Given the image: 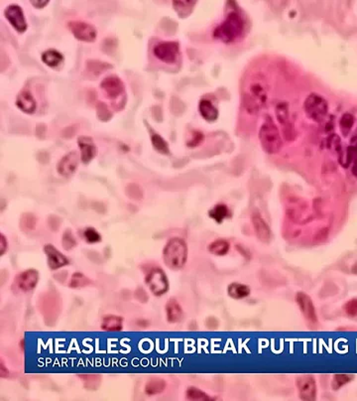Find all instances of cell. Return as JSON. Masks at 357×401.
Wrapping results in <instances>:
<instances>
[{
    "label": "cell",
    "mask_w": 357,
    "mask_h": 401,
    "mask_svg": "<svg viewBox=\"0 0 357 401\" xmlns=\"http://www.w3.org/2000/svg\"><path fill=\"white\" fill-rule=\"evenodd\" d=\"M243 32L244 21L242 17L236 12H231L224 21L214 29V37L225 44H230L238 40Z\"/></svg>",
    "instance_id": "6da1fadb"
},
{
    "label": "cell",
    "mask_w": 357,
    "mask_h": 401,
    "mask_svg": "<svg viewBox=\"0 0 357 401\" xmlns=\"http://www.w3.org/2000/svg\"><path fill=\"white\" fill-rule=\"evenodd\" d=\"M163 259L169 268L182 269L188 259V247L185 240L180 237L171 238L164 248Z\"/></svg>",
    "instance_id": "7a4b0ae2"
},
{
    "label": "cell",
    "mask_w": 357,
    "mask_h": 401,
    "mask_svg": "<svg viewBox=\"0 0 357 401\" xmlns=\"http://www.w3.org/2000/svg\"><path fill=\"white\" fill-rule=\"evenodd\" d=\"M259 139L263 150L268 154H276L282 148V138L278 127L270 117H267L260 127Z\"/></svg>",
    "instance_id": "3957f363"
},
{
    "label": "cell",
    "mask_w": 357,
    "mask_h": 401,
    "mask_svg": "<svg viewBox=\"0 0 357 401\" xmlns=\"http://www.w3.org/2000/svg\"><path fill=\"white\" fill-rule=\"evenodd\" d=\"M304 108L307 115L317 122H321L324 119L328 110L326 101L317 94H312L306 99Z\"/></svg>",
    "instance_id": "277c9868"
},
{
    "label": "cell",
    "mask_w": 357,
    "mask_h": 401,
    "mask_svg": "<svg viewBox=\"0 0 357 401\" xmlns=\"http://www.w3.org/2000/svg\"><path fill=\"white\" fill-rule=\"evenodd\" d=\"M154 56L165 64L173 65L177 63L180 55V47L177 42H161L153 49Z\"/></svg>",
    "instance_id": "5b68a950"
},
{
    "label": "cell",
    "mask_w": 357,
    "mask_h": 401,
    "mask_svg": "<svg viewBox=\"0 0 357 401\" xmlns=\"http://www.w3.org/2000/svg\"><path fill=\"white\" fill-rule=\"evenodd\" d=\"M68 27L75 39L82 42L93 43L98 37L97 28L84 21L71 20L68 23Z\"/></svg>",
    "instance_id": "8992f818"
},
{
    "label": "cell",
    "mask_w": 357,
    "mask_h": 401,
    "mask_svg": "<svg viewBox=\"0 0 357 401\" xmlns=\"http://www.w3.org/2000/svg\"><path fill=\"white\" fill-rule=\"evenodd\" d=\"M146 283L155 296H162L169 290V281L167 275L160 268L153 269L146 276Z\"/></svg>",
    "instance_id": "52a82bcc"
},
{
    "label": "cell",
    "mask_w": 357,
    "mask_h": 401,
    "mask_svg": "<svg viewBox=\"0 0 357 401\" xmlns=\"http://www.w3.org/2000/svg\"><path fill=\"white\" fill-rule=\"evenodd\" d=\"M296 386L302 400H316L318 387L316 379L312 375H301L296 379Z\"/></svg>",
    "instance_id": "ba28073f"
},
{
    "label": "cell",
    "mask_w": 357,
    "mask_h": 401,
    "mask_svg": "<svg viewBox=\"0 0 357 401\" xmlns=\"http://www.w3.org/2000/svg\"><path fill=\"white\" fill-rule=\"evenodd\" d=\"M4 15L7 19V21L11 24V26L20 34L26 32L27 30V21L24 15V12L22 8L17 5V4H11L9 5L5 11Z\"/></svg>",
    "instance_id": "9c48e42d"
},
{
    "label": "cell",
    "mask_w": 357,
    "mask_h": 401,
    "mask_svg": "<svg viewBox=\"0 0 357 401\" xmlns=\"http://www.w3.org/2000/svg\"><path fill=\"white\" fill-rule=\"evenodd\" d=\"M296 302L306 320L314 324L318 322V316L314 302L308 294L305 292H298L296 295Z\"/></svg>",
    "instance_id": "30bf717a"
},
{
    "label": "cell",
    "mask_w": 357,
    "mask_h": 401,
    "mask_svg": "<svg viewBox=\"0 0 357 401\" xmlns=\"http://www.w3.org/2000/svg\"><path fill=\"white\" fill-rule=\"evenodd\" d=\"M101 88L106 92L109 99H116L120 97L125 90L123 82L116 75H109L104 78L101 84Z\"/></svg>",
    "instance_id": "8fae6325"
},
{
    "label": "cell",
    "mask_w": 357,
    "mask_h": 401,
    "mask_svg": "<svg viewBox=\"0 0 357 401\" xmlns=\"http://www.w3.org/2000/svg\"><path fill=\"white\" fill-rule=\"evenodd\" d=\"M251 222L258 239L262 243H269L271 239V229L259 212L256 211L251 215Z\"/></svg>",
    "instance_id": "7c38bea8"
},
{
    "label": "cell",
    "mask_w": 357,
    "mask_h": 401,
    "mask_svg": "<svg viewBox=\"0 0 357 401\" xmlns=\"http://www.w3.org/2000/svg\"><path fill=\"white\" fill-rule=\"evenodd\" d=\"M39 281V272L36 269H28L20 273L16 278L17 287L23 292L33 290Z\"/></svg>",
    "instance_id": "4fadbf2b"
},
{
    "label": "cell",
    "mask_w": 357,
    "mask_h": 401,
    "mask_svg": "<svg viewBox=\"0 0 357 401\" xmlns=\"http://www.w3.org/2000/svg\"><path fill=\"white\" fill-rule=\"evenodd\" d=\"M44 252L48 258V265L52 270H57L69 264V259L52 245H46Z\"/></svg>",
    "instance_id": "5bb4252c"
},
{
    "label": "cell",
    "mask_w": 357,
    "mask_h": 401,
    "mask_svg": "<svg viewBox=\"0 0 357 401\" xmlns=\"http://www.w3.org/2000/svg\"><path fill=\"white\" fill-rule=\"evenodd\" d=\"M78 161H79V158H78V155L76 152L72 151V152L68 153L60 161L58 168H57L58 173L63 177H70L76 170Z\"/></svg>",
    "instance_id": "9a60e30c"
},
{
    "label": "cell",
    "mask_w": 357,
    "mask_h": 401,
    "mask_svg": "<svg viewBox=\"0 0 357 401\" xmlns=\"http://www.w3.org/2000/svg\"><path fill=\"white\" fill-rule=\"evenodd\" d=\"M80 149V159L84 164L90 163L98 154V148L94 140L88 136H80L77 139Z\"/></svg>",
    "instance_id": "2e32d148"
},
{
    "label": "cell",
    "mask_w": 357,
    "mask_h": 401,
    "mask_svg": "<svg viewBox=\"0 0 357 401\" xmlns=\"http://www.w3.org/2000/svg\"><path fill=\"white\" fill-rule=\"evenodd\" d=\"M16 106L18 107L19 110H22L23 112L30 114L35 111V100L29 91L23 90L19 93V95L17 97Z\"/></svg>",
    "instance_id": "e0dca14e"
},
{
    "label": "cell",
    "mask_w": 357,
    "mask_h": 401,
    "mask_svg": "<svg viewBox=\"0 0 357 401\" xmlns=\"http://www.w3.org/2000/svg\"><path fill=\"white\" fill-rule=\"evenodd\" d=\"M166 314H167V320L170 324H177L183 320L184 312L177 300L175 299L169 300V302L166 305Z\"/></svg>",
    "instance_id": "ac0fdd59"
},
{
    "label": "cell",
    "mask_w": 357,
    "mask_h": 401,
    "mask_svg": "<svg viewBox=\"0 0 357 401\" xmlns=\"http://www.w3.org/2000/svg\"><path fill=\"white\" fill-rule=\"evenodd\" d=\"M41 59H42V62L46 66H48L52 69H55V68H58L59 66H61L65 60L63 54L55 49H50V50L45 51L42 54Z\"/></svg>",
    "instance_id": "d6986e66"
},
{
    "label": "cell",
    "mask_w": 357,
    "mask_h": 401,
    "mask_svg": "<svg viewBox=\"0 0 357 401\" xmlns=\"http://www.w3.org/2000/svg\"><path fill=\"white\" fill-rule=\"evenodd\" d=\"M167 387V382L163 378L153 377L149 379L144 387V391L148 396H154L162 393Z\"/></svg>",
    "instance_id": "ffe728a7"
},
{
    "label": "cell",
    "mask_w": 357,
    "mask_h": 401,
    "mask_svg": "<svg viewBox=\"0 0 357 401\" xmlns=\"http://www.w3.org/2000/svg\"><path fill=\"white\" fill-rule=\"evenodd\" d=\"M102 329L107 332H119L123 329V318L115 315H107L103 319Z\"/></svg>",
    "instance_id": "44dd1931"
},
{
    "label": "cell",
    "mask_w": 357,
    "mask_h": 401,
    "mask_svg": "<svg viewBox=\"0 0 357 401\" xmlns=\"http://www.w3.org/2000/svg\"><path fill=\"white\" fill-rule=\"evenodd\" d=\"M249 286L245 285V284H241V283H237V282H233L231 284L228 285L227 288V293L228 295L235 300H241L244 299L246 297H248L250 295Z\"/></svg>",
    "instance_id": "7402d4cb"
},
{
    "label": "cell",
    "mask_w": 357,
    "mask_h": 401,
    "mask_svg": "<svg viewBox=\"0 0 357 401\" xmlns=\"http://www.w3.org/2000/svg\"><path fill=\"white\" fill-rule=\"evenodd\" d=\"M199 110L202 116L210 122L216 120L218 117V111L209 100H202L199 106Z\"/></svg>",
    "instance_id": "603a6c76"
},
{
    "label": "cell",
    "mask_w": 357,
    "mask_h": 401,
    "mask_svg": "<svg viewBox=\"0 0 357 401\" xmlns=\"http://www.w3.org/2000/svg\"><path fill=\"white\" fill-rule=\"evenodd\" d=\"M209 216L211 219H214V221H216L217 223H221L224 219L230 218L231 214L226 205L218 204L212 210H210Z\"/></svg>",
    "instance_id": "cb8c5ba5"
},
{
    "label": "cell",
    "mask_w": 357,
    "mask_h": 401,
    "mask_svg": "<svg viewBox=\"0 0 357 401\" xmlns=\"http://www.w3.org/2000/svg\"><path fill=\"white\" fill-rule=\"evenodd\" d=\"M78 378L83 382V387L91 391L98 390L103 379L99 374H79Z\"/></svg>",
    "instance_id": "d4e9b609"
},
{
    "label": "cell",
    "mask_w": 357,
    "mask_h": 401,
    "mask_svg": "<svg viewBox=\"0 0 357 401\" xmlns=\"http://www.w3.org/2000/svg\"><path fill=\"white\" fill-rule=\"evenodd\" d=\"M276 114H277V118L280 122V124L282 125V127L284 128L285 134L289 136V132L292 131V126H291V121L289 118V111H288V106L286 104H280L277 106L276 109Z\"/></svg>",
    "instance_id": "484cf974"
},
{
    "label": "cell",
    "mask_w": 357,
    "mask_h": 401,
    "mask_svg": "<svg viewBox=\"0 0 357 401\" xmlns=\"http://www.w3.org/2000/svg\"><path fill=\"white\" fill-rule=\"evenodd\" d=\"M229 249H230V246H229L228 242H226L224 239L214 240L209 246V252L214 256H225L229 252Z\"/></svg>",
    "instance_id": "4316f807"
},
{
    "label": "cell",
    "mask_w": 357,
    "mask_h": 401,
    "mask_svg": "<svg viewBox=\"0 0 357 401\" xmlns=\"http://www.w3.org/2000/svg\"><path fill=\"white\" fill-rule=\"evenodd\" d=\"M186 398L188 400L193 401H211L214 400L213 397H211L210 395H208L205 391H203L202 389L195 387V386H191L187 389L186 391Z\"/></svg>",
    "instance_id": "83f0119b"
},
{
    "label": "cell",
    "mask_w": 357,
    "mask_h": 401,
    "mask_svg": "<svg viewBox=\"0 0 357 401\" xmlns=\"http://www.w3.org/2000/svg\"><path fill=\"white\" fill-rule=\"evenodd\" d=\"M112 66L106 62H102L99 60H90L86 62V69L90 73L100 75L101 73L111 69Z\"/></svg>",
    "instance_id": "f1b7e54d"
},
{
    "label": "cell",
    "mask_w": 357,
    "mask_h": 401,
    "mask_svg": "<svg viewBox=\"0 0 357 401\" xmlns=\"http://www.w3.org/2000/svg\"><path fill=\"white\" fill-rule=\"evenodd\" d=\"M90 283H91V280H90L85 275H83L81 272H75V273H73L72 276H71V281H70V283H69V286H70L71 288L76 289V288L85 287V286H87Z\"/></svg>",
    "instance_id": "f546056e"
},
{
    "label": "cell",
    "mask_w": 357,
    "mask_h": 401,
    "mask_svg": "<svg viewBox=\"0 0 357 401\" xmlns=\"http://www.w3.org/2000/svg\"><path fill=\"white\" fill-rule=\"evenodd\" d=\"M151 141L154 148L158 152H160L161 154H169V146L162 136H160L159 134H154L151 137Z\"/></svg>",
    "instance_id": "4dcf8cb0"
},
{
    "label": "cell",
    "mask_w": 357,
    "mask_h": 401,
    "mask_svg": "<svg viewBox=\"0 0 357 401\" xmlns=\"http://www.w3.org/2000/svg\"><path fill=\"white\" fill-rule=\"evenodd\" d=\"M351 380H352V376H349L347 374H336L332 378L331 387L333 390H338L345 384L349 383Z\"/></svg>",
    "instance_id": "1f68e13d"
},
{
    "label": "cell",
    "mask_w": 357,
    "mask_h": 401,
    "mask_svg": "<svg viewBox=\"0 0 357 401\" xmlns=\"http://www.w3.org/2000/svg\"><path fill=\"white\" fill-rule=\"evenodd\" d=\"M354 123V117L350 113H344L340 119V127L343 135H347Z\"/></svg>",
    "instance_id": "d6a6232c"
},
{
    "label": "cell",
    "mask_w": 357,
    "mask_h": 401,
    "mask_svg": "<svg viewBox=\"0 0 357 401\" xmlns=\"http://www.w3.org/2000/svg\"><path fill=\"white\" fill-rule=\"evenodd\" d=\"M84 238L88 244H98L102 242V235L100 234V232L94 228V227H87L85 228L84 232Z\"/></svg>",
    "instance_id": "836d02e7"
},
{
    "label": "cell",
    "mask_w": 357,
    "mask_h": 401,
    "mask_svg": "<svg viewBox=\"0 0 357 401\" xmlns=\"http://www.w3.org/2000/svg\"><path fill=\"white\" fill-rule=\"evenodd\" d=\"M62 245L66 251H70L76 246V240L70 229H67L66 232L64 233Z\"/></svg>",
    "instance_id": "e575fe53"
},
{
    "label": "cell",
    "mask_w": 357,
    "mask_h": 401,
    "mask_svg": "<svg viewBox=\"0 0 357 401\" xmlns=\"http://www.w3.org/2000/svg\"><path fill=\"white\" fill-rule=\"evenodd\" d=\"M126 193L131 199H134V200H141L142 199L143 192L137 185L130 184L126 188Z\"/></svg>",
    "instance_id": "d590c367"
},
{
    "label": "cell",
    "mask_w": 357,
    "mask_h": 401,
    "mask_svg": "<svg viewBox=\"0 0 357 401\" xmlns=\"http://www.w3.org/2000/svg\"><path fill=\"white\" fill-rule=\"evenodd\" d=\"M344 311L347 316L353 318L357 316V299H351L344 305Z\"/></svg>",
    "instance_id": "8d00e7d4"
},
{
    "label": "cell",
    "mask_w": 357,
    "mask_h": 401,
    "mask_svg": "<svg viewBox=\"0 0 357 401\" xmlns=\"http://www.w3.org/2000/svg\"><path fill=\"white\" fill-rule=\"evenodd\" d=\"M22 221L24 223V226L29 228V229H34L36 225V219L35 217L31 214H26L23 216L22 218Z\"/></svg>",
    "instance_id": "74e56055"
},
{
    "label": "cell",
    "mask_w": 357,
    "mask_h": 401,
    "mask_svg": "<svg viewBox=\"0 0 357 401\" xmlns=\"http://www.w3.org/2000/svg\"><path fill=\"white\" fill-rule=\"evenodd\" d=\"M203 139H204V135H203L201 132H199V131H195V132L193 133V136H192V138H191V141L188 142V146H190V147H195V146L199 145V144L202 142Z\"/></svg>",
    "instance_id": "f35d334b"
},
{
    "label": "cell",
    "mask_w": 357,
    "mask_h": 401,
    "mask_svg": "<svg viewBox=\"0 0 357 401\" xmlns=\"http://www.w3.org/2000/svg\"><path fill=\"white\" fill-rule=\"evenodd\" d=\"M0 244H1V251H0V255H1V256H3V255L5 254V252L7 251V248H8V244H7L6 237H5L3 234H1V237H0Z\"/></svg>",
    "instance_id": "ab89813d"
},
{
    "label": "cell",
    "mask_w": 357,
    "mask_h": 401,
    "mask_svg": "<svg viewBox=\"0 0 357 401\" xmlns=\"http://www.w3.org/2000/svg\"><path fill=\"white\" fill-rule=\"evenodd\" d=\"M135 296L140 302H143V303H145L147 301V299H148L147 294L142 289H138L137 292H136V294H135Z\"/></svg>",
    "instance_id": "60d3db41"
},
{
    "label": "cell",
    "mask_w": 357,
    "mask_h": 401,
    "mask_svg": "<svg viewBox=\"0 0 357 401\" xmlns=\"http://www.w3.org/2000/svg\"><path fill=\"white\" fill-rule=\"evenodd\" d=\"M31 4L36 7L37 9H40V8H44L46 5H48L49 4V1H31Z\"/></svg>",
    "instance_id": "b9f144b4"
},
{
    "label": "cell",
    "mask_w": 357,
    "mask_h": 401,
    "mask_svg": "<svg viewBox=\"0 0 357 401\" xmlns=\"http://www.w3.org/2000/svg\"><path fill=\"white\" fill-rule=\"evenodd\" d=\"M8 373H9L8 369H6L3 361H1V363H0V376L3 377V378H4V377H7V376H8Z\"/></svg>",
    "instance_id": "7bdbcfd3"
},
{
    "label": "cell",
    "mask_w": 357,
    "mask_h": 401,
    "mask_svg": "<svg viewBox=\"0 0 357 401\" xmlns=\"http://www.w3.org/2000/svg\"><path fill=\"white\" fill-rule=\"evenodd\" d=\"M137 325L139 326V327H141V328H147L149 325H150V323L149 322H147L146 320H139L138 322H137Z\"/></svg>",
    "instance_id": "ee69618b"
},
{
    "label": "cell",
    "mask_w": 357,
    "mask_h": 401,
    "mask_svg": "<svg viewBox=\"0 0 357 401\" xmlns=\"http://www.w3.org/2000/svg\"><path fill=\"white\" fill-rule=\"evenodd\" d=\"M351 171H352V174L355 176L357 178V159L356 160H354V162H353V165H352V169H351Z\"/></svg>",
    "instance_id": "f6af8a7d"
}]
</instances>
